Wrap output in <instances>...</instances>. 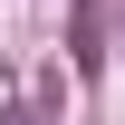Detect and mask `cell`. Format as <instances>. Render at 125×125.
Here are the masks:
<instances>
[{
  "label": "cell",
  "instance_id": "obj_1",
  "mask_svg": "<svg viewBox=\"0 0 125 125\" xmlns=\"http://www.w3.org/2000/svg\"><path fill=\"white\" fill-rule=\"evenodd\" d=\"M67 48H77V67H87V77L106 67V0H77V19H67Z\"/></svg>",
  "mask_w": 125,
  "mask_h": 125
}]
</instances>
